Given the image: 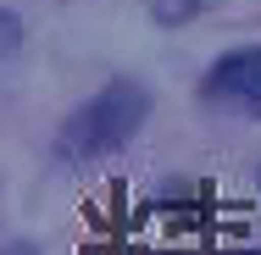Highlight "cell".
<instances>
[{"label":"cell","instance_id":"cell-1","mask_svg":"<svg viewBox=\"0 0 261 255\" xmlns=\"http://www.w3.org/2000/svg\"><path fill=\"white\" fill-rule=\"evenodd\" d=\"M145 117H150V95H145L139 83H128V78H117V83H106L95 100H84L67 117L56 150L67 155V161H100V155L122 150V145L139 133Z\"/></svg>","mask_w":261,"mask_h":255},{"label":"cell","instance_id":"cell-2","mask_svg":"<svg viewBox=\"0 0 261 255\" xmlns=\"http://www.w3.org/2000/svg\"><path fill=\"white\" fill-rule=\"evenodd\" d=\"M206 95L217 105L245 111V117H261V45H250V50H228L206 72Z\"/></svg>","mask_w":261,"mask_h":255},{"label":"cell","instance_id":"cell-3","mask_svg":"<svg viewBox=\"0 0 261 255\" xmlns=\"http://www.w3.org/2000/svg\"><path fill=\"white\" fill-rule=\"evenodd\" d=\"M206 0H150V11H156V22H167V28H178V22H189L195 11H200Z\"/></svg>","mask_w":261,"mask_h":255},{"label":"cell","instance_id":"cell-4","mask_svg":"<svg viewBox=\"0 0 261 255\" xmlns=\"http://www.w3.org/2000/svg\"><path fill=\"white\" fill-rule=\"evenodd\" d=\"M0 255H34V250H28V244H11V250H0Z\"/></svg>","mask_w":261,"mask_h":255}]
</instances>
